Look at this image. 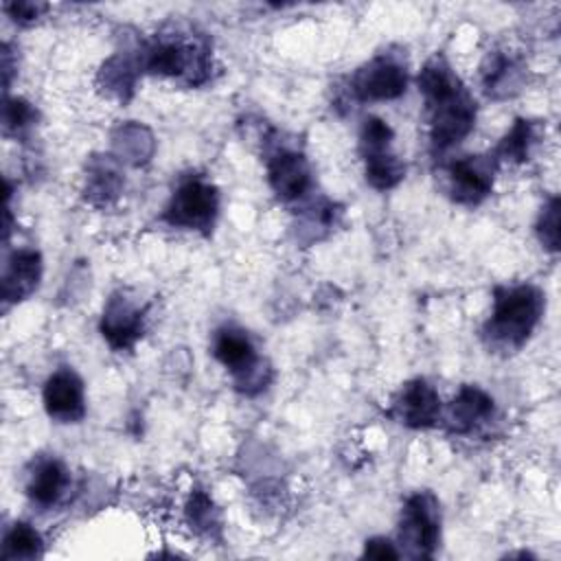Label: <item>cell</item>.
Masks as SVG:
<instances>
[{
	"label": "cell",
	"instance_id": "obj_1",
	"mask_svg": "<svg viewBox=\"0 0 561 561\" xmlns=\"http://www.w3.org/2000/svg\"><path fill=\"white\" fill-rule=\"evenodd\" d=\"M419 90L425 96L434 149L443 151L473 129L476 101L443 57H434L423 66Z\"/></svg>",
	"mask_w": 561,
	"mask_h": 561
},
{
	"label": "cell",
	"instance_id": "obj_2",
	"mask_svg": "<svg viewBox=\"0 0 561 561\" xmlns=\"http://www.w3.org/2000/svg\"><path fill=\"white\" fill-rule=\"evenodd\" d=\"M546 307L543 294L535 285L497 287L491 320L484 327L489 342L504 351L524 346L541 320Z\"/></svg>",
	"mask_w": 561,
	"mask_h": 561
},
{
	"label": "cell",
	"instance_id": "obj_3",
	"mask_svg": "<svg viewBox=\"0 0 561 561\" xmlns=\"http://www.w3.org/2000/svg\"><path fill=\"white\" fill-rule=\"evenodd\" d=\"M390 125L377 116H368L362 125V153L366 162V182L379 191L397 186L405 175V164L390 153Z\"/></svg>",
	"mask_w": 561,
	"mask_h": 561
},
{
	"label": "cell",
	"instance_id": "obj_4",
	"mask_svg": "<svg viewBox=\"0 0 561 561\" xmlns=\"http://www.w3.org/2000/svg\"><path fill=\"white\" fill-rule=\"evenodd\" d=\"M399 539L410 548L412 557L430 559L440 539V513L432 493H414L401 511Z\"/></svg>",
	"mask_w": 561,
	"mask_h": 561
},
{
	"label": "cell",
	"instance_id": "obj_5",
	"mask_svg": "<svg viewBox=\"0 0 561 561\" xmlns=\"http://www.w3.org/2000/svg\"><path fill=\"white\" fill-rule=\"evenodd\" d=\"M217 208H219L217 188L202 178H188L173 193L164 210V219L171 226L208 230L217 217Z\"/></svg>",
	"mask_w": 561,
	"mask_h": 561
},
{
	"label": "cell",
	"instance_id": "obj_6",
	"mask_svg": "<svg viewBox=\"0 0 561 561\" xmlns=\"http://www.w3.org/2000/svg\"><path fill=\"white\" fill-rule=\"evenodd\" d=\"M213 353L237 377L239 388H243L245 392H252L250 386H256V390L265 388L267 379L263 377L256 351L241 329L228 327L217 331Z\"/></svg>",
	"mask_w": 561,
	"mask_h": 561
},
{
	"label": "cell",
	"instance_id": "obj_7",
	"mask_svg": "<svg viewBox=\"0 0 561 561\" xmlns=\"http://www.w3.org/2000/svg\"><path fill=\"white\" fill-rule=\"evenodd\" d=\"M408 75L403 66L390 57H375L351 79V90L362 101H390L399 99L405 92Z\"/></svg>",
	"mask_w": 561,
	"mask_h": 561
},
{
	"label": "cell",
	"instance_id": "obj_8",
	"mask_svg": "<svg viewBox=\"0 0 561 561\" xmlns=\"http://www.w3.org/2000/svg\"><path fill=\"white\" fill-rule=\"evenodd\" d=\"M206 50H199L195 44L184 42L180 37L171 39H156L149 48H147V59L145 66L147 70L156 72V75H164V77H182V75H191L193 79V68L204 70L206 61H204Z\"/></svg>",
	"mask_w": 561,
	"mask_h": 561
},
{
	"label": "cell",
	"instance_id": "obj_9",
	"mask_svg": "<svg viewBox=\"0 0 561 561\" xmlns=\"http://www.w3.org/2000/svg\"><path fill=\"white\" fill-rule=\"evenodd\" d=\"M392 416L412 430L432 427L440 419V397L425 379H412L397 394Z\"/></svg>",
	"mask_w": 561,
	"mask_h": 561
},
{
	"label": "cell",
	"instance_id": "obj_10",
	"mask_svg": "<svg viewBox=\"0 0 561 561\" xmlns=\"http://www.w3.org/2000/svg\"><path fill=\"white\" fill-rule=\"evenodd\" d=\"M44 408L48 416L61 423H77L85 414L83 381L70 368L53 373L44 386Z\"/></svg>",
	"mask_w": 561,
	"mask_h": 561
},
{
	"label": "cell",
	"instance_id": "obj_11",
	"mask_svg": "<svg viewBox=\"0 0 561 561\" xmlns=\"http://www.w3.org/2000/svg\"><path fill=\"white\" fill-rule=\"evenodd\" d=\"M493 188V162L467 156L449 164V191L458 204H480Z\"/></svg>",
	"mask_w": 561,
	"mask_h": 561
},
{
	"label": "cell",
	"instance_id": "obj_12",
	"mask_svg": "<svg viewBox=\"0 0 561 561\" xmlns=\"http://www.w3.org/2000/svg\"><path fill=\"white\" fill-rule=\"evenodd\" d=\"M101 333L116 351H127L142 335V311L123 294H114L101 318Z\"/></svg>",
	"mask_w": 561,
	"mask_h": 561
},
{
	"label": "cell",
	"instance_id": "obj_13",
	"mask_svg": "<svg viewBox=\"0 0 561 561\" xmlns=\"http://www.w3.org/2000/svg\"><path fill=\"white\" fill-rule=\"evenodd\" d=\"M267 180L280 199H298L311 186V171L302 153L283 149L270 158Z\"/></svg>",
	"mask_w": 561,
	"mask_h": 561
},
{
	"label": "cell",
	"instance_id": "obj_14",
	"mask_svg": "<svg viewBox=\"0 0 561 561\" xmlns=\"http://www.w3.org/2000/svg\"><path fill=\"white\" fill-rule=\"evenodd\" d=\"M493 399L478 386H462L447 410V427L456 434H469L493 416Z\"/></svg>",
	"mask_w": 561,
	"mask_h": 561
},
{
	"label": "cell",
	"instance_id": "obj_15",
	"mask_svg": "<svg viewBox=\"0 0 561 561\" xmlns=\"http://www.w3.org/2000/svg\"><path fill=\"white\" fill-rule=\"evenodd\" d=\"M42 276V256L35 250H18L2 278V298L4 302H15L26 298L39 283Z\"/></svg>",
	"mask_w": 561,
	"mask_h": 561
},
{
	"label": "cell",
	"instance_id": "obj_16",
	"mask_svg": "<svg viewBox=\"0 0 561 561\" xmlns=\"http://www.w3.org/2000/svg\"><path fill=\"white\" fill-rule=\"evenodd\" d=\"M66 484H68V476H66L64 465L59 460H44L33 471L26 491L33 502H37L42 506H50L59 500Z\"/></svg>",
	"mask_w": 561,
	"mask_h": 561
},
{
	"label": "cell",
	"instance_id": "obj_17",
	"mask_svg": "<svg viewBox=\"0 0 561 561\" xmlns=\"http://www.w3.org/2000/svg\"><path fill=\"white\" fill-rule=\"evenodd\" d=\"M535 125L526 118H517L511 127V131L500 140L495 156L497 160L506 162H524L528 160L530 147L535 145Z\"/></svg>",
	"mask_w": 561,
	"mask_h": 561
},
{
	"label": "cell",
	"instance_id": "obj_18",
	"mask_svg": "<svg viewBox=\"0 0 561 561\" xmlns=\"http://www.w3.org/2000/svg\"><path fill=\"white\" fill-rule=\"evenodd\" d=\"M42 554V537L28 524H13L2 541V559H33Z\"/></svg>",
	"mask_w": 561,
	"mask_h": 561
},
{
	"label": "cell",
	"instance_id": "obj_19",
	"mask_svg": "<svg viewBox=\"0 0 561 561\" xmlns=\"http://www.w3.org/2000/svg\"><path fill=\"white\" fill-rule=\"evenodd\" d=\"M513 85H517L515 64L508 57L497 55L491 61V70L484 72V88L489 94L500 96V90H502V94H508V88H513Z\"/></svg>",
	"mask_w": 561,
	"mask_h": 561
},
{
	"label": "cell",
	"instance_id": "obj_20",
	"mask_svg": "<svg viewBox=\"0 0 561 561\" xmlns=\"http://www.w3.org/2000/svg\"><path fill=\"white\" fill-rule=\"evenodd\" d=\"M537 232L548 250H559V197H550V202L541 208Z\"/></svg>",
	"mask_w": 561,
	"mask_h": 561
},
{
	"label": "cell",
	"instance_id": "obj_21",
	"mask_svg": "<svg viewBox=\"0 0 561 561\" xmlns=\"http://www.w3.org/2000/svg\"><path fill=\"white\" fill-rule=\"evenodd\" d=\"M118 184H121V178H118V173L110 164H99L90 173L92 195H101L105 202L116 195Z\"/></svg>",
	"mask_w": 561,
	"mask_h": 561
},
{
	"label": "cell",
	"instance_id": "obj_22",
	"mask_svg": "<svg viewBox=\"0 0 561 561\" xmlns=\"http://www.w3.org/2000/svg\"><path fill=\"white\" fill-rule=\"evenodd\" d=\"M35 112L33 107L22 101V99H9L4 103V112H2V121H4V129L7 131H18L22 127H26L33 121Z\"/></svg>",
	"mask_w": 561,
	"mask_h": 561
},
{
	"label": "cell",
	"instance_id": "obj_23",
	"mask_svg": "<svg viewBox=\"0 0 561 561\" xmlns=\"http://www.w3.org/2000/svg\"><path fill=\"white\" fill-rule=\"evenodd\" d=\"M210 513H213V504H210L208 495H206V493H202V491L193 493L191 504H188L191 522H193V524H197V526H202V524H206V522L210 519Z\"/></svg>",
	"mask_w": 561,
	"mask_h": 561
},
{
	"label": "cell",
	"instance_id": "obj_24",
	"mask_svg": "<svg viewBox=\"0 0 561 561\" xmlns=\"http://www.w3.org/2000/svg\"><path fill=\"white\" fill-rule=\"evenodd\" d=\"M364 557H368V559H397L399 552L394 550V546L388 539L375 537V539L366 541Z\"/></svg>",
	"mask_w": 561,
	"mask_h": 561
},
{
	"label": "cell",
	"instance_id": "obj_25",
	"mask_svg": "<svg viewBox=\"0 0 561 561\" xmlns=\"http://www.w3.org/2000/svg\"><path fill=\"white\" fill-rule=\"evenodd\" d=\"M4 9L13 20L28 22V20H35L39 15V11H44L46 7L35 4V2H9V4H4Z\"/></svg>",
	"mask_w": 561,
	"mask_h": 561
}]
</instances>
